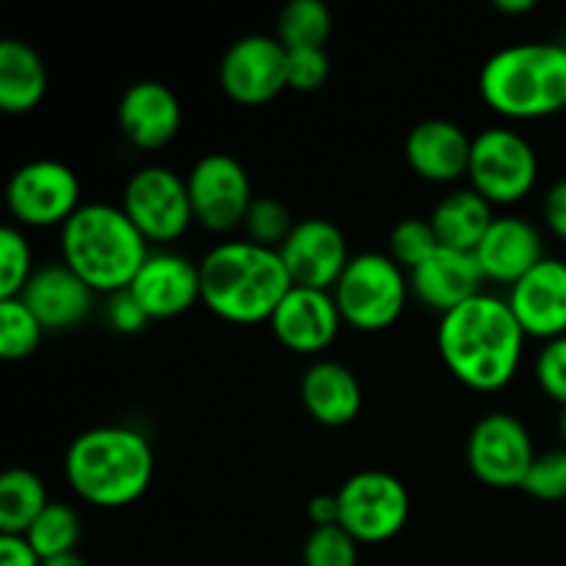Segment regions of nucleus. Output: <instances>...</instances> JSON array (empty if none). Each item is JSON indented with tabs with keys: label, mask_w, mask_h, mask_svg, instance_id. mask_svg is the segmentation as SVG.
I'll return each mask as SVG.
<instances>
[{
	"label": "nucleus",
	"mask_w": 566,
	"mask_h": 566,
	"mask_svg": "<svg viewBox=\"0 0 566 566\" xmlns=\"http://www.w3.org/2000/svg\"><path fill=\"white\" fill-rule=\"evenodd\" d=\"M48 94V64L33 44L22 39L0 42V111L28 114Z\"/></svg>",
	"instance_id": "obj_24"
},
{
	"label": "nucleus",
	"mask_w": 566,
	"mask_h": 566,
	"mask_svg": "<svg viewBox=\"0 0 566 566\" xmlns=\"http://www.w3.org/2000/svg\"><path fill=\"white\" fill-rule=\"evenodd\" d=\"M542 213H545V224L551 227L553 235L566 243V177L564 180L553 182L551 191L545 193Z\"/></svg>",
	"instance_id": "obj_38"
},
{
	"label": "nucleus",
	"mask_w": 566,
	"mask_h": 566,
	"mask_svg": "<svg viewBox=\"0 0 566 566\" xmlns=\"http://www.w3.org/2000/svg\"><path fill=\"white\" fill-rule=\"evenodd\" d=\"M243 227H247V235H249L247 241L260 243V247L276 249V252H280V247L287 241L293 227H296V221H293L291 210H287L280 199L254 197Z\"/></svg>",
	"instance_id": "obj_32"
},
{
	"label": "nucleus",
	"mask_w": 566,
	"mask_h": 566,
	"mask_svg": "<svg viewBox=\"0 0 566 566\" xmlns=\"http://www.w3.org/2000/svg\"><path fill=\"white\" fill-rule=\"evenodd\" d=\"M6 208L22 227H64L81 210V182L61 160H28L9 177Z\"/></svg>",
	"instance_id": "obj_10"
},
{
	"label": "nucleus",
	"mask_w": 566,
	"mask_h": 566,
	"mask_svg": "<svg viewBox=\"0 0 566 566\" xmlns=\"http://www.w3.org/2000/svg\"><path fill=\"white\" fill-rule=\"evenodd\" d=\"M280 258L293 287L332 291L352 254L340 227L326 219H304L296 221L287 241L280 247Z\"/></svg>",
	"instance_id": "obj_14"
},
{
	"label": "nucleus",
	"mask_w": 566,
	"mask_h": 566,
	"mask_svg": "<svg viewBox=\"0 0 566 566\" xmlns=\"http://www.w3.org/2000/svg\"><path fill=\"white\" fill-rule=\"evenodd\" d=\"M534 459V440L523 420L514 415L490 412L470 431L468 464L481 484L495 490H520Z\"/></svg>",
	"instance_id": "obj_12"
},
{
	"label": "nucleus",
	"mask_w": 566,
	"mask_h": 566,
	"mask_svg": "<svg viewBox=\"0 0 566 566\" xmlns=\"http://www.w3.org/2000/svg\"><path fill=\"white\" fill-rule=\"evenodd\" d=\"M193 221L210 232H230L247 221L254 202L249 171L227 153H210L186 177Z\"/></svg>",
	"instance_id": "obj_11"
},
{
	"label": "nucleus",
	"mask_w": 566,
	"mask_h": 566,
	"mask_svg": "<svg viewBox=\"0 0 566 566\" xmlns=\"http://www.w3.org/2000/svg\"><path fill=\"white\" fill-rule=\"evenodd\" d=\"M440 247L442 243L429 219H403L390 230V258L407 274L426 263Z\"/></svg>",
	"instance_id": "obj_31"
},
{
	"label": "nucleus",
	"mask_w": 566,
	"mask_h": 566,
	"mask_svg": "<svg viewBox=\"0 0 566 566\" xmlns=\"http://www.w3.org/2000/svg\"><path fill=\"white\" fill-rule=\"evenodd\" d=\"M33 254L25 232L17 227L0 230V298H20L33 276Z\"/></svg>",
	"instance_id": "obj_30"
},
{
	"label": "nucleus",
	"mask_w": 566,
	"mask_h": 566,
	"mask_svg": "<svg viewBox=\"0 0 566 566\" xmlns=\"http://www.w3.org/2000/svg\"><path fill=\"white\" fill-rule=\"evenodd\" d=\"M409 274L379 252L354 254L332 287L343 324L359 332H381L401 318L409 298Z\"/></svg>",
	"instance_id": "obj_6"
},
{
	"label": "nucleus",
	"mask_w": 566,
	"mask_h": 566,
	"mask_svg": "<svg viewBox=\"0 0 566 566\" xmlns=\"http://www.w3.org/2000/svg\"><path fill=\"white\" fill-rule=\"evenodd\" d=\"M108 321L116 332H122V335H136V332H142L144 326L149 324L147 313H144L142 304L133 298L130 291H122L111 296Z\"/></svg>",
	"instance_id": "obj_37"
},
{
	"label": "nucleus",
	"mask_w": 566,
	"mask_h": 566,
	"mask_svg": "<svg viewBox=\"0 0 566 566\" xmlns=\"http://www.w3.org/2000/svg\"><path fill=\"white\" fill-rule=\"evenodd\" d=\"M558 437H562V442L566 448V407H562V415H558Z\"/></svg>",
	"instance_id": "obj_43"
},
{
	"label": "nucleus",
	"mask_w": 566,
	"mask_h": 566,
	"mask_svg": "<svg viewBox=\"0 0 566 566\" xmlns=\"http://www.w3.org/2000/svg\"><path fill=\"white\" fill-rule=\"evenodd\" d=\"M525 337L506 298L479 293L442 315L437 348L453 379L470 390L495 392L517 376Z\"/></svg>",
	"instance_id": "obj_1"
},
{
	"label": "nucleus",
	"mask_w": 566,
	"mask_h": 566,
	"mask_svg": "<svg viewBox=\"0 0 566 566\" xmlns=\"http://www.w3.org/2000/svg\"><path fill=\"white\" fill-rule=\"evenodd\" d=\"M337 495L340 525L357 545L396 539L409 520V492L385 470H359L343 481Z\"/></svg>",
	"instance_id": "obj_7"
},
{
	"label": "nucleus",
	"mask_w": 566,
	"mask_h": 566,
	"mask_svg": "<svg viewBox=\"0 0 566 566\" xmlns=\"http://www.w3.org/2000/svg\"><path fill=\"white\" fill-rule=\"evenodd\" d=\"M473 138L451 119H426L407 136V164L429 182H457L468 175Z\"/></svg>",
	"instance_id": "obj_22"
},
{
	"label": "nucleus",
	"mask_w": 566,
	"mask_h": 566,
	"mask_svg": "<svg viewBox=\"0 0 566 566\" xmlns=\"http://www.w3.org/2000/svg\"><path fill=\"white\" fill-rule=\"evenodd\" d=\"M48 503V490L36 473L25 468L6 470L0 475V536H25Z\"/></svg>",
	"instance_id": "obj_26"
},
{
	"label": "nucleus",
	"mask_w": 566,
	"mask_h": 566,
	"mask_svg": "<svg viewBox=\"0 0 566 566\" xmlns=\"http://www.w3.org/2000/svg\"><path fill=\"white\" fill-rule=\"evenodd\" d=\"M42 566H88L83 562L77 553H66V556H59V558H48V562H42Z\"/></svg>",
	"instance_id": "obj_42"
},
{
	"label": "nucleus",
	"mask_w": 566,
	"mask_h": 566,
	"mask_svg": "<svg viewBox=\"0 0 566 566\" xmlns=\"http://www.w3.org/2000/svg\"><path fill=\"white\" fill-rule=\"evenodd\" d=\"M149 243L125 210L105 202L81 205L61 227V258L94 293H122L149 258Z\"/></svg>",
	"instance_id": "obj_4"
},
{
	"label": "nucleus",
	"mask_w": 566,
	"mask_h": 566,
	"mask_svg": "<svg viewBox=\"0 0 566 566\" xmlns=\"http://www.w3.org/2000/svg\"><path fill=\"white\" fill-rule=\"evenodd\" d=\"M302 562L304 566H357L359 545L340 525L313 528L304 539Z\"/></svg>",
	"instance_id": "obj_33"
},
{
	"label": "nucleus",
	"mask_w": 566,
	"mask_h": 566,
	"mask_svg": "<svg viewBox=\"0 0 566 566\" xmlns=\"http://www.w3.org/2000/svg\"><path fill=\"white\" fill-rule=\"evenodd\" d=\"M276 340L296 354H321L337 340L343 318L332 291L291 287L269 321Z\"/></svg>",
	"instance_id": "obj_15"
},
{
	"label": "nucleus",
	"mask_w": 566,
	"mask_h": 566,
	"mask_svg": "<svg viewBox=\"0 0 566 566\" xmlns=\"http://www.w3.org/2000/svg\"><path fill=\"white\" fill-rule=\"evenodd\" d=\"M536 381L547 398L566 407V335L545 343L536 357Z\"/></svg>",
	"instance_id": "obj_36"
},
{
	"label": "nucleus",
	"mask_w": 566,
	"mask_h": 566,
	"mask_svg": "<svg viewBox=\"0 0 566 566\" xmlns=\"http://www.w3.org/2000/svg\"><path fill=\"white\" fill-rule=\"evenodd\" d=\"M473 254L486 282L509 287L517 285L545 260L539 230L520 216H495Z\"/></svg>",
	"instance_id": "obj_19"
},
{
	"label": "nucleus",
	"mask_w": 566,
	"mask_h": 566,
	"mask_svg": "<svg viewBox=\"0 0 566 566\" xmlns=\"http://www.w3.org/2000/svg\"><path fill=\"white\" fill-rule=\"evenodd\" d=\"M64 475L72 492L92 506H130L153 484V446L130 426H97L66 448Z\"/></svg>",
	"instance_id": "obj_3"
},
{
	"label": "nucleus",
	"mask_w": 566,
	"mask_h": 566,
	"mask_svg": "<svg viewBox=\"0 0 566 566\" xmlns=\"http://www.w3.org/2000/svg\"><path fill=\"white\" fill-rule=\"evenodd\" d=\"M219 81L238 105L271 103L287 88V50L276 36H241L221 55Z\"/></svg>",
	"instance_id": "obj_13"
},
{
	"label": "nucleus",
	"mask_w": 566,
	"mask_h": 566,
	"mask_svg": "<svg viewBox=\"0 0 566 566\" xmlns=\"http://www.w3.org/2000/svg\"><path fill=\"white\" fill-rule=\"evenodd\" d=\"M44 326L22 298H0V357L6 363L28 359L39 348Z\"/></svg>",
	"instance_id": "obj_29"
},
{
	"label": "nucleus",
	"mask_w": 566,
	"mask_h": 566,
	"mask_svg": "<svg viewBox=\"0 0 566 566\" xmlns=\"http://www.w3.org/2000/svg\"><path fill=\"white\" fill-rule=\"evenodd\" d=\"M302 403L315 423L343 429L354 423L363 409V387L346 365L321 359L304 370Z\"/></svg>",
	"instance_id": "obj_23"
},
{
	"label": "nucleus",
	"mask_w": 566,
	"mask_h": 566,
	"mask_svg": "<svg viewBox=\"0 0 566 566\" xmlns=\"http://www.w3.org/2000/svg\"><path fill=\"white\" fill-rule=\"evenodd\" d=\"M329 55L324 48L287 50V88L293 92H318L329 81Z\"/></svg>",
	"instance_id": "obj_35"
},
{
	"label": "nucleus",
	"mask_w": 566,
	"mask_h": 566,
	"mask_svg": "<svg viewBox=\"0 0 566 566\" xmlns=\"http://www.w3.org/2000/svg\"><path fill=\"white\" fill-rule=\"evenodd\" d=\"M0 566H42L25 536H0Z\"/></svg>",
	"instance_id": "obj_39"
},
{
	"label": "nucleus",
	"mask_w": 566,
	"mask_h": 566,
	"mask_svg": "<svg viewBox=\"0 0 566 566\" xmlns=\"http://www.w3.org/2000/svg\"><path fill=\"white\" fill-rule=\"evenodd\" d=\"M509 307L528 337L556 340L566 335V260L545 258L509 287Z\"/></svg>",
	"instance_id": "obj_17"
},
{
	"label": "nucleus",
	"mask_w": 566,
	"mask_h": 566,
	"mask_svg": "<svg viewBox=\"0 0 566 566\" xmlns=\"http://www.w3.org/2000/svg\"><path fill=\"white\" fill-rule=\"evenodd\" d=\"M116 119H119L122 136L133 147L164 149L180 133L182 105L166 83L138 81L122 94Z\"/></svg>",
	"instance_id": "obj_18"
},
{
	"label": "nucleus",
	"mask_w": 566,
	"mask_h": 566,
	"mask_svg": "<svg viewBox=\"0 0 566 566\" xmlns=\"http://www.w3.org/2000/svg\"><path fill=\"white\" fill-rule=\"evenodd\" d=\"M534 0H495V9L501 14H525V11H534Z\"/></svg>",
	"instance_id": "obj_41"
},
{
	"label": "nucleus",
	"mask_w": 566,
	"mask_h": 566,
	"mask_svg": "<svg viewBox=\"0 0 566 566\" xmlns=\"http://www.w3.org/2000/svg\"><path fill=\"white\" fill-rule=\"evenodd\" d=\"M25 539L42 562L75 553L77 539H81V517L66 503L50 501L48 509L33 520Z\"/></svg>",
	"instance_id": "obj_28"
},
{
	"label": "nucleus",
	"mask_w": 566,
	"mask_h": 566,
	"mask_svg": "<svg viewBox=\"0 0 566 566\" xmlns=\"http://www.w3.org/2000/svg\"><path fill=\"white\" fill-rule=\"evenodd\" d=\"M479 92L506 119H545L566 111V48L525 42L497 50L479 75Z\"/></svg>",
	"instance_id": "obj_5"
},
{
	"label": "nucleus",
	"mask_w": 566,
	"mask_h": 566,
	"mask_svg": "<svg viewBox=\"0 0 566 566\" xmlns=\"http://www.w3.org/2000/svg\"><path fill=\"white\" fill-rule=\"evenodd\" d=\"M20 298L36 315L44 332H61L77 326L92 313L94 291L61 260L33 271Z\"/></svg>",
	"instance_id": "obj_21"
},
{
	"label": "nucleus",
	"mask_w": 566,
	"mask_h": 566,
	"mask_svg": "<svg viewBox=\"0 0 566 566\" xmlns=\"http://www.w3.org/2000/svg\"><path fill=\"white\" fill-rule=\"evenodd\" d=\"M307 517L313 528H326V525H337L340 520V509H337V495H315L307 503Z\"/></svg>",
	"instance_id": "obj_40"
},
{
	"label": "nucleus",
	"mask_w": 566,
	"mask_h": 566,
	"mask_svg": "<svg viewBox=\"0 0 566 566\" xmlns=\"http://www.w3.org/2000/svg\"><path fill=\"white\" fill-rule=\"evenodd\" d=\"M127 291L142 304L149 321L177 318L202 302L199 265L175 252H149Z\"/></svg>",
	"instance_id": "obj_16"
},
{
	"label": "nucleus",
	"mask_w": 566,
	"mask_h": 566,
	"mask_svg": "<svg viewBox=\"0 0 566 566\" xmlns=\"http://www.w3.org/2000/svg\"><path fill=\"white\" fill-rule=\"evenodd\" d=\"M293 287L276 249L230 241L210 249L199 263L202 304L227 324H263Z\"/></svg>",
	"instance_id": "obj_2"
},
{
	"label": "nucleus",
	"mask_w": 566,
	"mask_h": 566,
	"mask_svg": "<svg viewBox=\"0 0 566 566\" xmlns=\"http://www.w3.org/2000/svg\"><path fill=\"white\" fill-rule=\"evenodd\" d=\"M431 227L442 247L459 249V252H475L484 241L486 230L492 227V205L473 188L453 191L442 199L431 213Z\"/></svg>",
	"instance_id": "obj_25"
},
{
	"label": "nucleus",
	"mask_w": 566,
	"mask_h": 566,
	"mask_svg": "<svg viewBox=\"0 0 566 566\" xmlns=\"http://www.w3.org/2000/svg\"><path fill=\"white\" fill-rule=\"evenodd\" d=\"M470 186L490 205H514L528 197L539 177L536 149L512 127H486L473 138Z\"/></svg>",
	"instance_id": "obj_8"
},
{
	"label": "nucleus",
	"mask_w": 566,
	"mask_h": 566,
	"mask_svg": "<svg viewBox=\"0 0 566 566\" xmlns=\"http://www.w3.org/2000/svg\"><path fill=\"white\" fill-rule=\"evenodd\" d=\"M332 33V11L324 0H291L276 22V39L285 50L324 48Z\"/></svg>",
	"instance_id": "obj_27"
},
{
	"label": "nucleus",
	"mask_w": 566,
	"mask_h": 566,
	"mask_svg": "<svg viewBox=\"0 0 566 566\" xmlns=\"http://www.w3.org/2000/svg\"><path fill=\"white\" fill-rule=\"evenodd\" d=\"M520 490L545 503L566 501V448L536 453Z\"/></svg>",
	"instance_id": "obj_34"
},
{
	"label": "nucleus",
	"mask_w": 566,
	"mask_h": 566,
	"mask_svg": "<svg viewBox=\"0 0 566 566\" xmlns=\"http://www.w3.org/2000/svg\"><path fill=\"white\" fill-rule=\"evenodd\" d=\"M122 210L147 243H171L193 221L188 182L166 166H144L122 191Z\"/></svg>",
	"instance_id": "obj_9"
},
{
	"label": "nucleus",
	"mask_w": 566,
	"mask_h": 566,
	"mask_svg": "<svg viewBox=\"0 0 566 566\" xmlns=\"http://www.w3.org/2000/svg\"><path fill=\"white\" fill-rule=\"evenodd\" d=\"M484 282L473 252H459V249L448 247H440L426 263L409 271V291L440 315H448L451 310L462 307L464 302L484 293L481 291Z\"/></svg>",
	"instance_id": "obj_20"
}]
</instances>
